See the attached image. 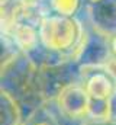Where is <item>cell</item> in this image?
<instances>
[{
    "instance_id": "277c9868",
    "label": "cell",
    "mask_w": 116,
    "mask_h": 125,
    "mask_svg": "<svg viewBox=\"0 0 116 125\" xmlns=\"http://www.w3.org/2000/svg\"><path fill=\"white\" fill-rule=\"evenodd\" d=\"M80 0H49L52 10L57 12V15L61 16H71L78 7Z\"/></svg>"
},
{
    "instance_id": "3957f363",
    "label": "cell",
    "mask_w": 116,
    "mask_h": 125,
    "mask_svg": "<svg viewBox=\"0 0 116 125\" xmlns=\"http://www.w3.org/2000/svg\"><path fill=\"white\" fill-rule=\"evenodd\" d=\"M87 93L96 100L107 99L112 93V84L107 76L105 74H96L93 76L87 83Z\"/></svg>"
},
{
    "instance_id": "6da1fadb",
    "label": "cell",
    "mask_w": 116,
    "mask_h": 125,
    "mask_svg": "<svg viewBox=\"0 0 116 125\" xmlns=\"http://www.w3.org/2000/svg\"><path fill=\"white\" fill-rule=\"evenodd\" d=\"M81 28L70 16H45L39 23V38L49 50H67L80 39Z\"/></svg>"
},
{
    "instance_id": "5b68a950",
    "label": "cell",
    "mask_w": 116,
    "mask_h": 125,
    "mask_svg": "<svg viewBox=\"0 0 116 125\" xmlns=\"http://www.w3.org/2000/svg\"><path fill=\"white\" fill-rule=\"evenodd\" d=\"M105 70H106V74H109L110 77L116 79V57H112V58H109L106 61Z\"/></svg>"
},
{
    "instance_id": "8992f818",
    "label": "cell",
    "mask_w": 116,
    "mask_h": 125,
    "mask_svg": "<svg viewBox=\"0 0 116 125\" xmlns=\"http://www.w3.org/2000/svg\"><path fill=\"white\" fill-rule=\"evenodd\" d=\"M112 52H113V55L116 57V36L112 39Z\"/></svg>"
},
{
    "instance_id": "7a4b0ae2",
    "label": "cell",
    "mask_w": 116,
    "mask_h": 125,
    "mask_svg": "<svg viewBox=\"0 0 116 125\" xmlns=\"http://www.w3.org/2000/svg\"><path fill=\"white\" fill-rule=\"evenodd\" d=\"M12 35H13V39L15 42L23 48V50H29V48H33L36 41H38V35L39 32H36L33 25H29V23H22V22H18L12 29Z\"/></svg>"
}]
</instances>
